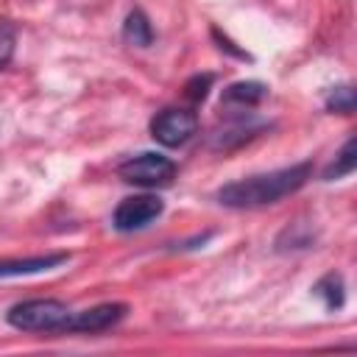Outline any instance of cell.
<instances>
[{"mask_svg": "<svg viewBox=\"0 0 357 357\" xmlns=\"http://www.w3.org/2000/svg\"><path fill=\"white\" fill-rule=\"evenodd\" d=\"M195 131H198V117L192 109L167 106L151 117V137L165 148L184 145Z\"/></svg>", "mask_w": 357, "mask_h": 357, "instance_id": "4", "label": "cell"}, {"mask_svg": "<svg viewBox=\"0 0 357 357\" xmlns=\"http://www.w3.org/2000/svg\"><path fill=\"white\" fill-rule=\"evenodd\" d=\"M123 39L134 47H151L153 45V28L145 17V11L134 8L126 14V22H123Z\"/></svg>", "mask_w": 357, "mask_h": 357, "instance_id": "12", "label": "cell"}, {"mask_svg": "<svg viewBox=\"0 0 357 357\" xmlns=\"http://www.w3.org/2000/svg\"><path fill=\"white\" fill-rule=\"evenodd\" d=\"M117 176L123 181H128V184L156 190V187H167L176 178V162L170 156H165V153L145 151V153H137V156L126 159L117 167Z\"/></svg>", "mask_w": 357, "mask_h": 357, "instance_id": "3", "label": "cell"}, {"mask_svg": "<svg viewBox=\"0 0 357 357\" xmlns=\"http://www.w3.org/2000/svg\"><path fill=\"white\" fill-rule=\"evenodd\" d=\"M312 293L324 301V307H326L329 312H335V310H340V307L346 304V284H343V276H340L337 271L324 273V276L312 284Z\"/></svg>", "mask_w": 357, "mask_h": 357, "instance_id": "10", "label": "cell"}, {"mask_svg": "<svg viewBox=\"0 0 357 357\" xmlns=\"http://www.w3.org/2000/svg\"><path fill=\"white\" fill-rule=\"evenodd\" d=\"M212 36L218 39V47H220V50H229V53H231V56H237V59H251L245 50H237L226 36H220V31H218V28H212Z\"/></svg>", "mask_w": 357, "mask_h": 357, "instance_id": "17", "label": "cell"}, {"mask_svg": "<svg viewBox=\"0 0 357 357\" xmlns=\"http://www.w3.org/2000/svg\"><path fill=\"white\" fill-rule=\"evenodd\" d=\"M128 312V304L123 301H106L89 310H78L70 315L67 321V332H84V335H95V332H106L114 324H120Z\"/></svg>", "mask_w": 357, "mask_h": 357, "instance_id": "6", "label": "cell"}, {"mask_svg": "<svg viewBox=\"0 0 357 357\" xmlns=\"http://www.w3.org/2000/svg\"><path fill=\"white\" fill-rule=\"evenodd\" d=\"M268 98V86L262 81H234L223 89L220 106L223 109H254L257 103H262Z\"/></svg>", "mask_w": 357, "mask_h": 357, "instance_id": "8", "label": "cell"}, {"mask_svg": "<svg viewBox=\"0 0 357 357\" xmlns=\"http://www.w3.org/2000/svg\"><path fill=\"white\" fill-rule=\"evenodd\" d=\"M70 259L67 251H56V254H39V257H17V259H0V279L8 276H28V273H42V271H53L59 265H64Z\"/></svg>", "mask_w": 357, "mask_h": 357, "instance_id": "7", "label": "cell"}, {"mask_svg": "<svg viewBox=\"0 0 357 357\" xmlns=\"http://www.w3.org/2000/svg\"><path fill=\"white\" fill-rule=\"evenodd\" d=\"M212 81H215V75H212V73H204V75H192V78L184 84V98H187L190 103H201V100L206 98V92H209Z\"/></svg>", "mask_w": 357, "mask_h": 357, "instance_id": "15", "label": "cell"}, {"mask_svg": "<svg viewBox=\"0 0 357 357\" xmlns=\"http://www.w3.org/2000/svg\"><path fill=\"white\" fill-rule=\"evenodd\" d=\"M312 176V165L310 162H298L290 167H279L271 173H259V176H248L231 184H223L215 198L220 206L229 209H259L268 204H276L293 192H298Z\"/></svg>", "mask_w": 357, "mask_h": 357, "instance_id": "1", "label": "cell"}, {"mask_svg": "<svg viewBox=\"0 0 357 357\" xmlns=\"http://www.w3.org/2000/svg\"><path fill=\"white\" fill-rule=\"evenodd\" d=\"M73 310L59 298H28L6 312V321L22 332H67Z\"/></svg>", "mask_w": 357, "mask_h": 357, "instance_id": "2", "label": "cell"}, {"mask_svg": "<svg viewBox=\"0 0 357 357\" xmlns=\"http://www.w3.org/2000/svg\"><path fill=\"white\" fill-rule=\"evenodd\" d=\"M324 106L326 112H340V114H351L354 106H357V95H354V86L351 84H340V86H332L324 98Z\"/></svg>", "mask_w": 357, "mask_h": 357, "instance_id": "14", "label": "cell"}, {"mask_svg": "<svg viewBox=\"0 0 357 357\" xmlns=\"http://www.w3.org/2000/svg\"><path fill=\"white\" fill-rule=\"evenodd\" d=\"M354 167H357V137H349V139L343 142V148L337 151V156L324 167L321 178H324V181H337V178L351 176Z\"/></svg>", "mask_w": 357, "mask_h": 357, "instance_id": "11", "label": "cell"}, {"mask_svg": "<svg viewBox=\"0 0 357 357\" xmlns=\"http://www.w3.org/2000/svg\"><path fill=\"white\" fill-rule=\"evenodd\" d=\"M14 45H17V28L8 20H0V70L11 61Z\"/></svg>", "mask_w": 357, "mask_h": 357, "instance_id": "16", "label": "cell"}, {"mask_svg": "<svg viewBox=\"0 0 357 357\" xmlns=\"http://www.w3.org/2000/svg\"><path fill=\"white\" fill-rule=\"evenodd\" d=\"M162 212H165V201L159 195H151V192L128 195L114 206L112 226L117 231H139V229L151 226Z\"/></svg>", "mask_w": 357, "mask_h": 357, "instance_id": "5", "label": "cell"}, {"mask_svg": "<svg viewBox=\"0 0 357 357\" xmlns=\"http://www.w3.org/2000/svg\"><path fill=\"white\" fill-rule=\"evenodd\" d=\"M268 126L265 123H259V120H254L251 114L245 117V114H240L231 126H226L223 131H218L215 134V139H212V148H234V145H240V142H245V139H251V137H257L259 131H265Z\"/></svg>", "mask_w": 357, "mask_h": 357, "instance_id": "9", "label": "cell"}, {"mask_svg": "<svg viewBox=\"0 0 357 357\" xmlns=\"http://www.w3.org/2000/svg\"><path fill=\"white\" fill-rule=\"evenodd\" d=\"M315 240L312 229L304 223H290L287 229H282V234L276 237V251H296V248H310Z\"/></svg>", "mask_w": 357, "mask_h": 357, "instance_id": "13", "label": "cell"}]
</instances>
